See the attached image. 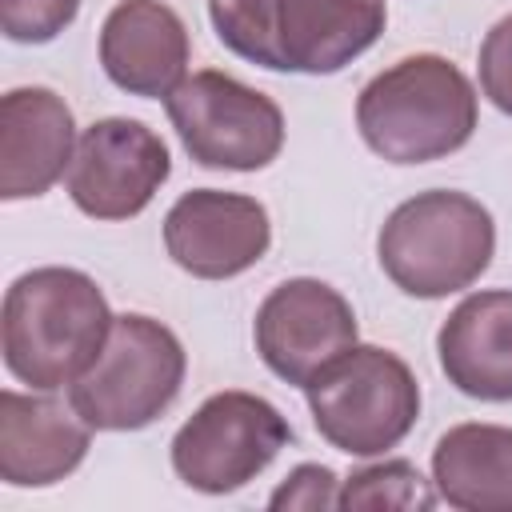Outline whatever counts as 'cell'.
<instances>
[{
	"instance_id": "6da1fadb",
	"label": "cell",
	"mask_w": 512,
	"mask_h": 512,
	"mask_svg": "<svg viewBox=\"0 0 512 512\" xmlns=\"http://www.w3.org/2000/svg\"><path fill=\"white\" fill-rule=\"evenodd\" d=\"M112 328L100 284L80 268H32L16 276L0 308V352L12 380L56 392L72 388L100 356Z\"/></svg>"
},
{
	"instance_id": "7a4b0ae2",
	"label": "cell",
	"mask_w": 512,
	"mask_h": 512,
	"mask_svg": "<svg viewBox=\"0 0 512 512\" xmlns=\"http://www.w3.org/2000/svg\"><path fill=\"white\" fill-rule=\"evenodd\" d=\"M480 120L472 80L436 52L376 72L356 96V128L388 164H428L460 152Z\"/></svg>"
},
{
	"instance_id": "3957f363",
	"label": "cell",
	"mask_w": 512,
	"mask_h": 512,
	"mask_svg": "<svg viewBox=\"0 0 512 512\" xmlns=\"http://www.w3.org/2000/svg\"><path fill=\"white\" fill-rule=\"evenodd\" d=\"M496 252L492 212L452 188L416 192L396 204L376 236L384 276L416 300H444L472 288Z\"/></svg>"
},
{
	"instance_id": "277c9868",
	"label": "cell",
	"mask_w": 512,
	"mask_h": 512,
	"mask_svg": "<svg viewBox=\"0 0 512 512\" xmlns=\"http://www.w3.org/2000/svg\"><path fill=\"white\" fill-rule=\"evenodd\" d=\"M188 372L176 332L144 312L112 316L92 368L68 388V404L96 432H136L160 420Z\"/></svg>"
},
{
	"instance_id": "5b68a950",
	"label": "cell",
	"mask_w": 512,
	"mask_h": 512,
	"mask_svg": "<svg viewBox=\"0 0 512 512\" xmlns=\"http://www.w3.org/2000/svg\"><path fill=\"white\" fill-rule=\"evenodd\" d=\"M304 396L316 432L336 452L364 460L396 448L420 416V384L412 368L380 344L348 348L304 388Z\"/></svg>"
},
{
	"instance_id": "8992f818",
	"label": "cell",
	"mask_w": 512,
	"mask_h": 512,
	"mask_svg": "<svg viewBox=\"0 0 512 512\" xmlns=\"http://www.w3.org/2000/svg\"><path fill=\"white\" fill-rule=\"evenodd\" d=\"M164 112L200 168L224 172H260L284 148V112L280 104L248 88L244 80L204 68L184 76L168 96Z\"/></svg>"
},
{
	"instance_id": "52a82bcc",
	"label": "cell",
	"mask_w": 512,
	"mask_h": 512,
	"mask_svg": "<svg viewBox=\"0 0 512 512\" xmlns=\"http://www.w3.org/2000/svg\"><path fill=\"white\" fill-rule=\"evenodd\" d=\"M288 440L292 428L272 400L228 388L180 424L172 436V472L204 496H224L252 484Z\"/></svg>"
},
{
	"instance_id": "ba28073f",
	"label": "cell",
	"mask_w": 512,
	"mask_h": 512,
	"mask_svg": "<svg viewBox=\"0 0 512 512\" xmlns=\"http://www.w3.org/2000/svg\"><path fill=\"white\" fill-rule=\"evenodd\" d=\"M252 336L272 376L308 388L332 360L356 348V312L332 284L296 276L260 300Z\"/></svg>"
},
{
	"instance_id": "9c48e42d",
	"label": "cell",
	"mask_w": 512,
	"mask_h": 512,
	"mask_svg": "<svg viewBox=\"0 0 512 512\" xmlns=\"http://www.w3.org/2000/svg\"><path fill=\"white\" fill-rule=\"evenodd\" d=\"M172 172L168 144L144 120L108 116L84 128L72 168L68 196L92 220H132L164 188Z\"/></svg>"
},
{
	"instance_id": "30bf717a",
	"label": "cell",
	"mask_w": 512,
	"mask_h": 512,
	"mask_svg": "<svg viewBox=\"0 0 512 512\" xmlns=\"http://www.w3.org/2000/svg\"><path fill=\"white\" fill-rule=\"evenodd\" d=\"M268 244V208L244 192L192 188L164 216V248L196 280H232L260 264Z\"/></svg>"
},
{
	"instance_id": "8fae6325",
	"label": "cell",
	"mask_w": 512,
	"mask_h": 512,
	"mask_svg": "<svg viewBox=\"0 0 512 512\" xmlns=\"http://www.w3.org/2000/svg\"><path fill=\"white\" fill-rule=\"evenodd\" d=\"M188 28L160 0H120L100 24L104 76L144 100H164L188 72Z\"/></svg>"
},
{
	"instance_id": "7c38bea8",
	"label": "cell",
	"mask_w": 512,
	"mask_h": 512,
	"mask_svg": "<svg viewBox=\"0 0 512 512\" xmlns=\"http://www.w3.org/2000/svg\"><path fill=\"white\" fill-rule=\"evenodd\" d=\"M76 120L52 88H12L0 100V196H44L76 156Z\"/></svg>"
},
{
	"instance_id": "4fadbf2b",
	"label": "cell",
	"mask_w": 512,
	"mask_h": 512,
	"mask_svg": "<svg viewBox=\"0 0 512 512\" xmlns=\"http://www.w3.org/2000/svg\"><path fill=\"white\" fill-rule=\"evenodd\" d=\"M92 444V424L52 396L0 392V480L12 488H48L72 476Z\"/></svg>"
},
{
	"instance_id": "5bb4252c",
	"label": "cell",
	"mask_w": 512,
	"mask_h": 512,
	"mask_svg": "<svg viewBox=\"0 0 512 512\" xmlns=\"http://www.w3.org/2000/svg\"><path fill=\"white\" fill-rule=\"evenodd\" d=\"M384 24V0H276V68L332 76L364 56Z\"/></svg>"
},
{
	"instance_id": "9a60e30c",
	"label": "cell",
	"mask_w": 512,
	"mask_h": 512,
	"mask_svg": "<svg viewBox=\"0 0 512 512\" xmlns=\"http://www.w3.org/2000/svg\"><path fill=\"white\" fill-rule=\"evenodd\" d=\"M448 384L472 400H512V292L488 288L464 296L436 332Z\"/></svg>"
},
{
	"instance_id": "2e32d148",
	"label": "cell",
	"mask_w": 512,
	"mask_h": 512,
	"mask_svg": "<svg viewBox=\"0 0 512 512\" xmlns=\"http://www.w3.org/2000/svg\"><path fill=\"white\" fill-rule=\"evenodd\" d=\"M432 484L448 508L512 512V428L456 424L432 448Z\"/></svg>"
},
{
	"instance_id": "e0dca14e",
	"label": "cell",
	"mask_w": 512,
	"mask_h": 512,
	"mask_svg": "<svg viewBox=\"0 0 512 512\" xmlns=\"http://www.w3.org/2000/svg\"><path fill=\"white\" fill-rule=\"evenodd\" d=\"M440 492L412 460H380L368 468H356L348 480H340V508L344 512H428L436 508Z\"/></svg>"
},
{
	"instance_id": "ac0fdd59",
	"label": "cell",
	"mask_w": 512,
	"mask_h": 512,
	"mask_svg": "<svg viewBox=\"0 0 512 512\" xmlns=\"http://www.w3.org/2000/svg\"><path fill=\"white\" fill-rule=\"evenodd\" d=\"M208 20L216 28V40L268 72L276 68V0H208Z\"/></svg>"
},
{
	"instance_id": "d6986e66",
	"label": "cell",
	"mask_w": 512,
	"mask_h": 512,
	"mask_svg": "<svg viewBox=\"0 0 512 512\" xmlns=\"http://www.w3.org/2000/svg\"><path fill=\"white\" fill-rule=\"evenodd\" d=\"M80 12V0H0V28L12 44H48Z\"/></svg>"
},
{
	"instance_id": "ffe728a7",
	"label": "cell",
	"mask_w": 512,
	"mask_h": 512,
	"mask_svg": "<svg viewBox=\"0 0 512 512\" xmlns=\"http://www.w3.org/2000/svg\"><path fill=\"white\" fill-rule=\"evenodd\" d=\"M268 508H300V512H320V508H340V480L324 464H296L276 492L268 496Z\"/></svg>"
},
{
	"instance_id": "44dd1931",
	"label": "cell",
	"mask_w": 512,
	"mask_h": 512,
	"mask_svg": "<svg viewBox=\"0 0 512 512\" xmlns=\"http://www.w3.org/2000/svg\"><path fill=\"white\" fill-rule=\"evenodd\" d=\"M480 92L512 116V16L496 20L480 44Z\"/></svg>"
}]
</instances>
